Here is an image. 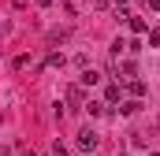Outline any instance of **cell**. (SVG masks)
I'll return each instance as SVG.
<instances>
[{
  "label": "cell",
  "instance_id": "cell-6",
  "mask_svg": "<svg viewBox=\"0 0 160 156\" xmlns=\"http://www.w3.org/2000/svg\"><path fill=\"white\" fill-rule=\"evenodd\" d=\"M45 67H63V56H60V52H48V56H45Z\"/></svg>",
  "mask_w": 160,
  "mask_h": 156
},
{
  "label": "cell",
  "instance_id": "cell-9",
  "mask_svg": "<svg viewBox=\"0 0 160 156\" xmlns=\"http://www.w3.org/2000/svg\"><path fill=\"white\" fill-rule=\"evenodd\" d=\"M138 108H142V104H138V100H127V104H123L119 112H123V115H134V112H138Z\"/></svg>",
  "mask_w": 160,
  "mask_h": 156
},
{
  "label": "cell",
  "instance_id": "cell-7",
  "mask_svg": "<svg viewBox=\"0 0 160 156\" xmlns=\"http://www.w3.org/2000/svg\"><path fill=\"white\" fill-rule=\"evenodd\" d=\"M116 100H119V85H108L104 89V104H116Z\"/></svg>",
  "mask_w": 160,
  "mask_h": 156
},
{
  "label": "cell",
  "instance_id": "cell-12",
  "mask_svg": "<svg viewBox=\"0 0 160 156\" xmlns=\"http://www.w3.org/2000/svg\"><path fill=\"white\" fill-rule=\"evenodd\" d=\"M112 4H116V11H123V7H127L130 0H112Z\"/></svg>",
  "mask_w": 160,
  "mask_h": 156
},
{
  "label": "cell",
  "instance_id": "cell-17",
  "mask_svg": "<svg viewBox=\"0 0 160 156\" xmlns=\"http://www.w3.org/2000/svg\"><path fill=\"white\" fill-rule=\"evenodd\" d=\"M149 156H160V153H149Z\"/></svg>",
  "mask_w": 160,
  "mask_h": 156
},
{
  "label": "cell",
  "instance_id": "cell-11",
  "mask_svg": "<svg viewBox=\"0 0 160 156\" xmlns=\"http://www.w3.org/2000/svg\"><path fill=\"white\" fill-rule=\"evenodd\" d=\"M52 156H71V153H67V149H63V145L56 141V145H52Z\"/></svg>",
  "mask_w": 160,
  "mask_h": 156
},
{
  "label": "cell",
  "instance_id": "cell-3",
  "mask_svg": "<svg viewBox=\"0 0 160 156\" xmlns=\"http://www.w3.org/2000/svg\"><path fill=\"white\" fill-rule=\"evenodd\" d=\"M127 89H130L134 97H145V82H142V78H130V82H127Z\"/></svg>",
  "mask_w": 160,
  "mask_h": 156
},
{
  "label": "cell",
  "instance_id": "cell-15",
  "mask_svg": "<svg viewBox=\"0 0 160 156\" xmlns=\"http://www.w3.org/2000/svg\"><path fill=\"white\" fill-rule=\"evenodd\" d=\"M22 156H38V153H22Z\"/></svg>",
  "mask_w": 160,
  "mask_h": 156
},
{
  "label": "cell",
  "instance_id": "cell-2",
  "mask_svg": "<svg viewBox=\"0 0 160 156\" xmlns=\"http://www.w3.org/2000/svg\"><path fill=\"white\" fill-rule=\"evenodd\" d=\"M97 82H101L97 71H82V75H78V85H97Z\"/></svg>",
  "mask_w": 160,
  "mask_h": 156
},
{
  "label": "cell",
  "instance_id": "cell-10",
  "mask_svg": "<svg viewBox=\"0 0 160 156\" xmlns=\"http://www.w3.org/2000/svg\"><path fill=\"white\" fill-rule=\"evenodd\" d=\"M149 45H153V48H160V26H157V30H149Z\"/></svg>",
  "mask_w": 160,
  "mask_h": 156
},
{
  "label": "cell",
  "instance_id": "cell-1",
  "mask_svg": "<svg viewBox=\"0 0 160 156\" xmlns=\"http://www.w3.org/2000/svg\"><path fill=\"white\" fill-rule=\"evenodd\" d=\"M97 141H101V138H97V134H93L89 126H86V130H78V149H86V153H93V149H97Z\"/></svg>",
  "mask_w": 160,
  "mask_h": 156
},
{
  "label": "cell",
  "instance_id": "cell-13",
  "mask_svg": "<svg viewBox=\"0 0 160 156\" xmlns=\"http://www.w3.org/2000/svg\"><path fill=\"white\" fill-rule=\"evenodd\" d=\"M149 7H153V11H160V0H149Z\"/></svg>",
  "mask_w": 160,
  "mask_h": 156
},
{
  "label": "cell",
  "instance_id": "cell-8",
  "mask_svg": "<svg viewBox=\"0 0 160 156\" xmlns=\"http://www.w3.org/2000/svg\"><path fill=\"white\" fill-rule=\"evenodd\" d=\"M82 108H86L89 115H104V104H101V100H89V104H82Z\"/></svg>",
  "mask_w": 160,
  "mask_h": 156
},
{
  "label": "cell",
  "instance_id": "cell-16",
  "mask_svg": "<svg viewBox=\"0 0 160 156\" xmlns=\"http://www.w3.org/2000/svg\"><path fill=\"white\" fill-rule=\"evenodd\" d=\"M116 156H127V153H116Z\"/></svg>",
  "mask_w": 160,
  "mask_h": 156
},
{
  "label": "cell",
  "instance_id": "cell-5",
  "mask_svg": "<svg viewBox=\"0 0 160 156\" xmlns=\"http://www.w3.org/2000/svg\"><path fill=\"white\" fill-rule=\"evenodd\" d=\"M130 30H134V34H145V30H149V22H145V19H134V15H130Z\"/></svg>",
  "mask_w": 160,
  "mask_h": 156
},
{
  "label": "cell",
  "instance_id": "cell-14",
  "mask_svg": "<svg viewBox=\"0 0 160 156\" xmlns=\"http://www.w3.org/2000/svg\"><path fill=\"white\" fill-rule=\"evenodd\" d=\"M38 4H41V7H48V4H52V0H38Z\"/></svg>",
  "mask_w": 160,
  "mask_h": 156
},
{
  "label": "cell",
  "instance_id": "cell-4",
  "mask_svg": "<svg viewBox=\"0 0 160 156\" xmlns=\"http://www.w3.org/2000/svg\"><path fill=\"white\" fill-rule=\"evenodd\" d=\"M119 82H130V78H134V63H130V60H127V63H119Z\"/></svg>",
  "mask_w": 160,
  "mask_h": 156
}]
</instances>
